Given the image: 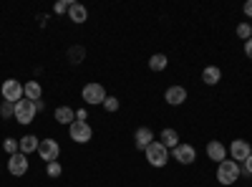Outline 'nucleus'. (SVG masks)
Listing matches in <instances>:
<instances>
[{"mask_svg": "<svg viewBox=\"0 0 252 187\" xmlns=\"http://www.w3.org/2000/svg\"><path fill=\"white\" fill-rule=\"evenodd\" d=\"M242 10H245V15H247V18H252V0H247Z\"/></svg>", "mask_w": 252, "mask_h": 187, "instance_id": "31", "label": "nucleus"}, {"mask_svg": "<svg viewBox=\"0 0 252 187\" xmlns=\"http://www.w3.org/2000/svg\"><path fill=\"white\" fill-rule=\"evenodd\" d=\"M3 150L13 157V154H18L20 152V147H18V139H13V137H5V142H3Z\"/></svg>", "mask_w": 252, "mask_h": 187, "instance_id": "21", "label": "nucleus"}, {"mask_svg": "<svg viewBox=\"0 0 252 187\" xmlns=\"http://www.w3.org/2000/svg\"><path fill=\"white\" fill-rule=\"evenodd\" d=\"M220 78H222L220 66H207V69L202 71V81H204L207 86H215V84H220Z\"/></svg>", "mask_w": 252, "mask_h": 187, "instance_id": "16", "label": "nucleus"}, {"mask_svg": "<svg viewBox=\"0 0 252 187\" xmlns=\"http://www.w3.org/2000/svg\"><path fill=\"white\" fill-rule=\"evenodd\" d=\"M53 116H56V121H58V124H68V127L76 121V112H73L71 107H58Z\"/></svg>", "mask_w": 252, "mask_h": 187, "instance_id": "17", "label": "nucleus"}, {"mask_svg": "<svg viewBox=\"0 0 252 187\" xmlns=\"http://www.w3.org/2000/svg\"><path fill=\"white\" fill-rule=\"evenodd\" d=\"M146 162H149L152 167H164V164L169 162V150H166L161 142H152L149 147H146Z\"/></svg>", "mask_w": 252, "mask_h": 187, "instance_id": "2", "label": "nucleus"}, {"mask_svg": "<svg viewBox=\"0 0 252 187\" xmlns=\"http://www.w3.org/2000/svg\"><path fill=\"white\" fill-rule=\"evenodd\" d=\"M164 101L169 104V107H182L187 101V89L184 86H169L164 91Z\"/></svg>", "mask_w": 252, "mask_h": 187, "instance_id": "11", "label": "nucleus"}, {"mask_svg": "<svg viewBox=\"0 0 252 187\" xmlns=\"http://www.w3.org/2000/svg\"><path fill=\"white\" fill-rule=\"evenodd\" d=\"M76 121H89V114H86V109H78V112H76Z\"/></svg>", "mask_w": 252, "mask_h": 187, "instance_id": "28", "label": "nucleus"}, {"mask_svg": "<svg viewBox=\"0 0 252 187\" xmlns=\"http://www.w3.org/2000/svg\"><path fill=\"white\" fill-rule=\"evenodd\" d=\"M240 175H245V177H252V154L245 159V164L240 167Z\"/></svg>", "mask_w": 252, "mask_h": 187, "instance_id": "27", "label": "nucleus"}, {"mask_svg": "<svg viewBox=\"0 0 252 187\" xmlns=\"http://www.w3.org/2000/svg\"><path fill=\"white\" fill-rule=\"evenodd\" d=\"M245 56L252 61V38H250V40H245Z\"/></svg>", "mask_w": 252, "mask_h": 187, "instance_id": "29", "label": "nucleus"}, {"mask_svg": "<svg viewBox=\"0 0 252 187\" xmlns=\"http://www.w3.org/2000/svg\"><path fill=\"white\" fill-rule=\"evenodd\" d=\"M81 56H83V51H81V48H73V51H71V58H73V64H78V58H81Z\"/></svg>", "mask_w": 252, "mask_h": 187, "instance_id": "30", "label": "nucleus"}, {"mask_svg": "<svg viewBox=\"0 0 252 187\" xmlns=\"http://www.w3.org/2000/svg\"><path fill=\"white\" fill-rule=\"evenodd\" d=\"M172 157H174L179 164H194V159H197V150L192 147V144H187V142H179L177 147L172 150Z\"/></svg>", "mask_w": 252, "mask_h": 187, "instance_id": "7", "label": "nucleus"}, {"mask_svg": "<svg viewBox=\"0 0 252 187\" xmlns=\"http://www.w3.org/2000/svg\"><path fill=\"white\" fill-rule=\"evenodd\" d=\"M0 116H3V119L15 116V104H10V101H3V104H0Z\"/></svg>", "mask_w": 252, "mask_h": 187, "instance_id": "22", "label": "nucleus"}, {"mask_svg": "<svg viewBox=\"0 0 252 187\" xmlns=\"http://www.w3.org/2000/svg\"><path fill=\"white\" fill-rule=\"evenodd\" d=\"M38 154H40V159H43L46 164H48V162H56L58 154H61L58 142H56V139H40V144H38Z\"/></svg>", "mask_w": 252, "mask_h": 187, "instance_id": "8", "label": "nucleus"}, {"mask_svg": "<svg viewBox=\"0 0 252 187\" xmlns=\"http://www.w3.org/2000/svg\"><path fill=\"white\" fill-rule=\"evenodd\" d=\"M166 66H169V58H166L164 53H154V56L149 58V69H152V71H164Z\"/></svg>", "mask_w": 252, "mask_h": 187, "instance_id": "20", "label": "nucleus"}, {"mask_svg": "<svg viewBox=\"0 0 252 187\" xmlns=\"http://www.w3.org/2000/svg\"><path fill=\"white\" fill-rule=\"evenodd\" d=\"M103 109H106V112H119V99H116V96H106V101H103Z\"/></svg>", "mask_w": 252, "mask_h": 187, "instance_id": "25", "label": "nucleus"}, {"mask_svg": "<svg viewBox=\"0 0 252 187\" xmlns=\"http://www.w3.org/2000/svg\"><path fill=\"white\" fill-rule=\"evenodd\" d=\"M23 96L28 101H40V96H43V89H40L38 81H28V84L23 86Z\"/></svg>", "mask_w": 252, "mask_h": 187, "instance_id": "18", "label": "nucleus"}, {"mask_svg": "<svg viewBox=\"0 0 252 187\" xmlns=\"http://www.w3.org/2000/svg\"><path fill=\"white\" fill-rule=\"evenodd\" d=\"M161 144L166 150H174L177 144H179V134H177V129H164L161 132Z\"/></svg>", "mask_w": 252, "mask_h": 187, "instance_id": "19", "label": "nucleus"}, {"mask_svg": "<svg viewBox=\"0 0 252 187\" xmlns=\"http://www.w3.org/2000/svg\"><path fill=\"white\" fill-rule=\"evenodd\" d=\"M68 137H71V142H76V144H86V142H91L94 129H91L89 121H73L71 127H68Z\"/></svg>", "mask_w": 252, "mask_h": 187, "instance_id": "4", "label": "nucleus"}, {"mask_svg": "<svg viewBox=\"0 0 252 187\" xmlns=\"http://www.w3.org/2000/svg\"><path fill=\"white\" fill-rule=\"evenodd\" d=\"M3 101H10V104H18L20 99H23V84H20L18 78H8L3 81Z\"/></svg>", "mask_w": 252, "mask_h": 187, "instance_id": "6", "label": "nucleus"}, {"mask_svg": "<svg viewBox=\"0 0 252 187\" xmlns=\"http://www.w3.org/2000/svg\"><path fill=\"white\" fill-rule=\"evenodd\" d=\"M81 96H83V101H86L89 107H94V104H103V101H106V89H103L98 81H91V84L83 86Z\"/></svg>", "mask_w": 252, "mask_h": 187, "instance_id": "5", "label": "nucleus"}, {"mask_svg": "<svg viewBox=\"0 0 252 187\" xmlns=\"http://www.w3.org/2000/svg\"><path fill=\"white\" fill-rule=\"evenodd\" d=\"M134 142H136V150L146 152V147H149V144L154 142V132H152L149 127H139L136 134H134Z\"/></svg>", "mask_w": 252, "mask_h": 187, "instance_id": "13", "label": "nucleus"}, {"mask_svg": "<svg viewBox=\"0 0 252 187\" xmlns=\"http://www.w3.org/2000/svg\"><path fill=\"white\" fill-rule=\"evenodd\" d=\"M35 114H38V112H35V104L28 101V99L23 96V99L15 104V116H13V119H15L18 124H23V127H26V124H31V121L35 119Z\"/></svg>", "mask_w": 252, "mask_h": 187, "instance_id": "3", "label": "nucleus"}, {"mask_svg": "<svg viewBox=\"0 0 252 187\" xmlns=\"http://www.w3.org/2000/svg\"><path fill=\"white\" fill-rule=\"evenodd\" d=\"M33 104H35V112H43V109H46V104H43V101H33Z\"/></svg>", "mask_w": 252, "mask_h": 187, "instance_id": "32", "label": "nucleus"}, {"mask_svg": "<svg viewBox=\"0 0 252 187\" xmlns=\"http://www.w3.org/2000/svg\"><path fill=\"white\" fill-rule=\"evenodd\" d=\"M237 38L250 40V38H252V26H250V23H240V26H237Z\"/></svg>", "mask_w": 252, "mask_h": 187, "instance_id": "23", "label": "nucleus"}, {"mask_svg": "<svg viewBox=\"0 0 252 187\" xmlns=\"http://www.w3.org/2000/svg\"><path fill=\"white\" fill-rule=\"evenodd\" d=\"M250 154H252V147H250L247 139H235L232 144H229V159H235L237 164L245 162Z\"/></svg>", "mask_w": 252, "mask_h": 187, "instance_id": "10", "label": "nucleus"}, {"mask_svg": "<svg viewBox=\"0 0 252 187\" xmlns=\"http://www.w3.org/2000/svg\"><path fill=\"white\" fill-rule=\"evenodd\" d=\"M28 154H23V152H18V154H13L10 159H8V172L13 175V177H23L26 172H28Z\"/></svg>", "mask_w": 252, "mask_h": 187, "instance_id": "9", "label": "nucleus"}, {"mask_svg": "<svg viewBox=\"0 0 252 187\" xmlns=\"http://www.w3.org/2000/svg\"><path fill=\"white\" fill-rule=\"evenodd\" d=\"M207 157L220 164V162L227 159V147H224L222 142H207Z\"/></svg>", "mask_w": 252, "mask_h": 187, "instance_id": "12", "label": "nucleus"}, {"mask_svg": "<svg viewBox=\"0 0 252 187\" xmlns=\"http://www.w3.org/2000/svg\"><path fill=\"white\" fill-rule=\"evenodd\" d=\"M240 177V164L235 159H224L217 164V182L220 185H235Z\"/></svg>", "mask_w": 252, "mask_h": 187, "instance_id": "1", "label": "nucleus"}, {"mask_svg": "<svg viewBox=\"0 0 252 187\" xmlns=\"http://www.w3.org/2000/svg\"><path fill=\"white\" fill-rule=\"evenodd\" d=\"M68 20H73V23H86V20H89L86 5H83V3H73L68 8Z\"/></svg>", "mask_w": 252, "mask_h": 187, "instance_id": "15", "label": "nucleus"}, {"mask_svg": "<svg viewBox=\"0 0 252 187\" xmlns=\"http://www.w3.org/2000/svg\"><path fill=\"white\" fill-rule=\"evenodd\" d=\"M46 172H48V177H61L63 170H61L58 162H48V164H46Z\"/></svg>", "mask_w": 252, "mask_h": 187, "instance_id": "24", "label": "nucleus"}, {"mask_svg": "<svg viewBox=\"0 0 252 187\" xmlns=\"http://www.w3.org/2000/svg\"><path fill=\"white\" fill-rule=\"evenodd\" d=\"M38 144H40V139H38L35 134H26V137L18 139V147H20V152H23V154L38 152Z\"/></svg>", "mask_w": 252, "mask_h": 187, "instance_id": "14", "label": "nucleus"}, {"mask_svg": "<svg viewBox=\"0 0 252 187\" xmlns=\"http://www.w3.org/2000/svg\"><path fill=\"white\" fill-rule=\"evenodd\" d=\"M71 5H73V0H58V3H56V8H53V10H56V13L61 15V13H66V10H68Z\"/></svg>", "mask_w": 252, "mask_h": 187, "instance_id": "26", "label": "nucleus"}]
</instances>
